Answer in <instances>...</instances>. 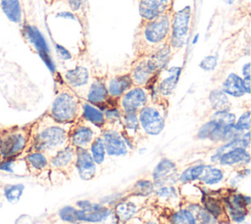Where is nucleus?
Masks as SVG:
<instances>
[{
  "label": "nucleus",
  "instance_id": "nucleus-1",
  "mask_svg": "<svg viewBox=\"0 0 251 224\" xmlns=\"http://www.w3.org/2000/svg\"><path fill=\"white\" fill-rule=\"evenodd\" d=\"M174 11L172 10L153 20H140L132 41L134 58L149 56L169 43Z\"/></svg>",
  "mask_w": 251,
  "mask_h": 224
},
{
  "label": "nucleus",
  "instance_id": "nucleus-2",
  "mask_svg": "<svg viewBox=\"0 0 251 224\" xmlns=\"http://www.w3.org/2000/svg\"><path fill=\"white\" fill-rule=\"evenodd\" d=\"M72 124H60L49 115L43 117L29 134L31 147L41 152L57 151L69 143V131Z\"/></svg>",
  "mask_w": 251,
  "mask_h": 224
},
{
  "label": "nucleus",
  "instance_id": "nucleus-3",
  "mask_svg": "<svg viewBox=\"0 0 251 224\" xmlns=\"http://www.w3.org/2000/svg\"><path fill=\"white\" fill-rule=\"evenodd\" d=\"M167 109L166 98L162 97L150 100L142 107L137 112L140 133L151 137L160 135L166 125Z\"/></svg>",
  "mask_w": 251,
  "mask_h": 224
},
{
  "label": "nucleus",
  "instance_id": "nucleus-4",
  "mask_svg": "<svg viewBox=\"0 0 251 224\" xmlns=\"http://www.w3.org/2000/svg\"><path fill=\"white\" fill-rule=\"evenodd\" d=\"M81 113V101L70 88L61 90L55 96L48 115L57 123L73 124Z\"/></svg>",
  "mask_w": 251,
  "mask_h": 224
},
{
  "label": "nucleus",
  "instance_id": "nucleus-5",
  "mask_svg": "<svg viewBox=\"0 0 251 224\" xmlns=\"http://www.w3.org/2000/svg\"><path fill=\"white\" fill-rule=\"evenodd\" d=\"M191 20L192 11L190 6H185L181 10L174 11L168 43L174 55L185 46L189 36Z\"/></svg>",
  "mask_w": 251,
  "mask_h": 224
},
{
  "label": "nucleus",
  "instance_id": "nucleus-6",
  "mask_svg": "<svg viewBox=\"0 0 251 224\" xmlns=\"http://www.w3.org/2000/svg\"><path fill=\"white\" fill-rule=\"evenodd\" d=\"M29 132L24 128H12L1 131L0 159L16 158L26 147Z\"/></svg>",
  "mask_w": 251,
  "mask_h": 224
},
{
  "label": "nucleus",
  "instance_id": "nucleus-7",
  "mask_svg": "<svg viewBox=\"0 0 251 224\" xmlns=\"http://www.w3.org/2000/svg\"><path fill=\"white\" fill-rule=\"evenodd\" d=\"M128 74L133 85L148 87L155 83L161 72L149 55L135 57L130 64Z\"/></svg>",
  "mask_w": 251,
  "mask_h": 224
},
{
  "label": "nucleus",
  "instance_id": "nucleus-8",
  "mask_svg": "<svg viewBox=\"0 0 251 224\" xmlns=\"http://www.w3.org/2000/svg\"><path fill=\"white\" fill-rule=\"evenodd\" d=\"M101 129L78 118L71 125L69 131V143L75 148H87L93 140L101 135Z\"/></svg>",
  "mask_w": 251,
  "mask_h": 224
},
{
  "label": "nucleus",
  "instance_id": "nucleus-9",
  "mask_svg": "<svg viewBox=\"0 0 251 224\" xmlns=\"http://www.w3.org/2000/svg\"><path fill=\"white\" fill-rule=\"evenodd\" d=\"M150 100L151 90L149 87L132 85L117 100V107L122 113L138 112Z\"/></svg>",
  "mask_w": 251,
  "mask_h": 224
},
{
  "label": "nucleus",
  "instance_id": "nucleus-10",
  "mask_svg": "<svg viewBox=\"0 0 251 224\" xmlns=\"http://www.w3.org/2000/svg\"><path fill=\"white\" fill-rule=\"evenodd\" d=\"M152 182L155 188L177 183L178 171L175 161L166 157L162 158L152 171Z\"/></svg>",
  "mask_w": 251,
  "mask_h": 224
},
{
  "label": "nucleus",
  "instance_id": "nucleus-11",
  "mask_svg": "<svg viewBox=\"0 0 251 224\" xmlns=\"http://www.w3.org/2000/svg\"><path fill=\"white\" fill-rule=\"evenodd\" d=\"M101 138L104 142L106 154L112 157L126 156L128 153V147L120 132L115 128H104L101 131Z\"/></svg>",
  "mask_w": 251,
  "mask_h": 224
},
{
  "label": "nucleus",
  "instance_id": "nucleus-12",
  "mask_svg": "<svg viewBox=\"0 0 251 224\" xmlns=\"http://www.w3.org/2000/svg\"><path fill=\"white\" fill-rule=\"evenodd\" d=\"M223 205L226 216L234 223L244 222L249 213V207L244 202V195L240 193H232L225 196Z\"/></svg>",
  "mask_w": 251,
  "mask_h": 224
},
{
  "label": "nucleus",
  "instance_id": "nucleus-13",
  "mask_svg": "<svg viewBox=\"0 0 251 224\" xmlns=\"http://www.w3.org/2000/svg\"><path fill=\"white\" fill-rule=\"evenodd\" d=\"M140 20L156 19L174 10L175 0H137Z\"/></svg>",
  "mask_w": 251,
  "mask_h": 224
},
{
  "label": "nucleus",
  "instance_id": "nucleus-14",
  "mask_svg": "<svg viewBox=\"0 0 251 224\" xmlns=\"http://www.w3.org/2000/svg\"><path fill=\"white\" fill-rule=\"evenodd\" d=\"M85 101L99 107L101 110L109 107L108 103L111 99L107 91L105 78L95 77L91 79L85 92Z\"/></svg>",
  "mask_w": 251,
  "mask_h": 224
},
{
  "label": "nucleus",
  "instance_id": "nucleus-15",
  "mask_svg": "<svg viewBox=\"0 0 251 224\" xmlns=\"http://www.w3.org/2000/svg\"><path fill=\"white\" fill-rule=\"evenodd\" d=\"M91 79L90 72L84 65H77L63 73V80L72 90L87 89Z\"/></svg>",
  "mask_w": 251,
  "mask_h": 224
},
{
  "label": "nucleus",
  "instance_id": "nucleus-16",
  "mask_svg": "<svg viewBox=\"0 0 251 224\" xmlns=\"http://www.w3.org/2000/svg\"><path fill=\"white\" fill-rule=\"evenodd\" d=\"M75 166L78 177L83 181H89L95 177L96 166L87 148H75Z\"/></svg>",
  "mask_w": 251,
  "mask_h": 224
},
{
  "label": "nucleus",
  "instance_id": "nucleus-17",
  "mask_svg": "<svg viewBox=\"0 0 251 224\" xmlns=\"http://www.w3.org/2000/svg\"><path fill=\"white\" fill-rule=\"evenodd\" d=\"M112 214L111 208L100 203L93 202L84 209H78L76 212V217L78 222L86 223H102L105 222Z\"/></svg>",
  "mask_w": 251,
  "mask_h": 224
},
{
  "label": "nucleus",
  "instance_id": "nucleus-18",
  "mask_svg": "<svg viewBox=\"0 0 251 224\" xmlns=\"http://www.w3.org/2000/svg\"><path fill=\"white\" fill-rule=\"evenodd\" d=\"M105 83L110 99L115 100L116 102L126 90H128L133 85L128 72L105 78Z\"/></svg>",
  "mask_w": 251,
  "mask_h": 224
},
{
  "label": "nucleus",
  "instance_id": "nucleus-19",
  "mask_svg": "<svg viewBox=\"0 0 251 224\" xmlns=\"http://www.w3.org/2000/svg\"><path fill=\"white\" fill-rule=\"evenodd\" d=\"M218 163L222 166H246L250 163L249 150L243 147H235L220 153Z\"/></svg>",
  "mask_w": 251,
  "mask_h": 224
},
{
  "label": "nucleus",
  "instance_id": "nucleus-20",
  "mask_svg": "<svg viewBox=\"0 0 251 224\" xmlns=\"http://www.w3.org/2000/svg\"><path fill=\"white\" fill-rule=\"evenodd\" d=\"M221 89L227 96H231L234 98H240L246 94V91L243 86L242 77L233 72L226 75V77L222 83Z\"/></svg>",
  "mask_w": 251,
  "mask_h": 224
},
{
  "label": "nucleus",
  "instance_id": "nucleus-21",
  "mask_svg": "<svg viewBox=\"0 0 251 224\" xmlns=\"http://www.w3.org/2000/svg\"><path fill=\"white\" fill-rule=\"evenodd\" d=\"M80 118L101 130L105 128L106 121L103 110L87 101L81 102Z\"/></svg>",
  "mask_w": 251,
  "mask_h": 224
},
{
  "label": "nucleus",
  "instance_id": "nucleus-22",
  "mask_svg": "<svg viewBox=\"0 0 251 224\" xmlns=\"http://www.w3.org/2000/svg\"><path fill=\"white\" fill-rule=\"evenodd\" d=\"M75 158V148L68 143L58 149L50 159V164L57 169H64L74 163Z\"/></svg>",
  "mask_w": 251,
  "mask_h": 224
},
{
  "label": "nucleus",
  "instance_id": "nucleus-23",
  "mask_svg": "<svg viewBox=\"0 0 251 224\" xmlns=\"http://www.w3.org/2000/svg\"><path fill=\"white\" fill-rule=\"evenodd\" d=\"M120 132L123 136L134 140L135 137L140 133L137 112L122 113Z\"/></svg>",
  "mask_w": 251,
  "mask_h": 224
},
{
  "label": "nucleus",
  "instance_id": "nucleus-24",
  "mask_svg": "<svg viewBox=\"0 0 251 224\" xmlns=\"http://www.w3.org/2000/svg\"><path fill=\"white\" fill-rule=\"evenodd\" d=\"M208 100L213 111H224L230 110L231 102L229 97L221 89L214 88L209 92Z\"/></svg>",
  "mask_w": 251,
  "mask_h": 224
},
{
  "label": "nucleus",
  "instance_id": "nucleus-25",
  "mask_svg": "<svg viewBox=\"0 0 251 224\" xmlns=\"http://www.w3.org/2000/svg\"><path fill=\"white\" fill-rule=\"evenodd\" d=\"M0 7L10 21L20 24L23 19V11L20 0H0Z\"/></svg>",
  "mask_w": 251,
  "mask_h": 224
},
{
  "label": "nucleus",
  "instance_id": "nucleus-26",
  "mask_svg": "<svg viewBox=\"0 0 251 224\" xmlns=\"http://www.w3.org/2000/svg\"><path fill=\"white\" fill-rule=\"evenodd\" d=\"M138 210V206L132 200H121L115 204V214L122 222H127L134 217Z\"/></svg>",
  "mask_w": 251,
  "mask_h": 224
},
{
  "label": "nucleus",
  "instance_id": "nucleus-27",
  "mask_svg": "<svg viewBox=\"0 0 251 224\" xmlns=\"http://www.w3.org/2000/svg\"><path fill=\"white\" fill-rule=\"evenodd\" d=\"M224 178L225 175L222 169L212 165H205V168L199 180L205 186H216L222 183Z\"/></svg>",
  "mask_w": 251,
  "mask_h": 224
},
{
  "label": "nucleus",
  "instance_id": "nucleus-28",
  "mask_svg": "<svg viewBox=\"0 0 251 224\" xmlns=\"http://www.w3.org/2000/svg\"><path fill=\"white\" fill-rule=\"evenodd\" d=\"M205 165L206 164L199 162L186 167L180 172V174H178V182H180L181 184H189L199 180L205 168Z\"/></svg>",
  "mask_w": 251,
  "mask_h": 224
},
{
  "label": "nucleus",
  "instance_id": "nucleus-29",
  "mask_svg": "<svg viewBox=\"0 0 251 224\" xmlns=\"http://www.w3.org/2000/svg\"><path fill=\"white\" fill-rule=\"evenodd\" d=\"M25 162L30 170L41 171L47 167L49 160L44 152L33 150L25 156Z\"/></svg>",
  "mask_w": 251,
  "mask_h": 224
},
{
  "label": "nucleus",
  "instance_id": "nucleus-30",
  "mask_svg": "<svg viewBox=\"0 0 251 224\" xmlns=\"http://www.w3.org/2000/svg\"><path fill=\"white\" fill-rule=\"evenodd\" d=\"M169 222L170 224H197L194 213L187 207L174 211L169 218Z\"/></svg>",
  "mask_w": 251,
  "mask_h": 224
},
{
  "label": "nucleus",
  "instance_id": "nucleus-31",
  "mask_svg": "<svg viewBox=\"0 0 251 224\" xmlns=\"http://www.w3.org/2000/svg\"><path fill=\"white\" fill-rule=\"evenodd\" d=\"M202 206L208 211L210 212L213 216H215L218 220L223 216V215H226L224 205L223 203L218 199L215 198L211 196H206L202 198Z\"/></svg>",
  "mask_w": 251,
  "mask_h": 224
},
{
  "label": "nucleus",
  "instance_id": "nucleus-32",
  "mask_svg": "<svg viewBox=\"0 0 251 224\" xmlns=\"http://www.w3.org/2000/svg\"><path fill=\"white\" fill-rule=\"evenodd\" d=\"M88 151L90 152L94 162L97 165H100L104 162L107 154H106V149H105L104 142L101 136H98L93 140V141L88 147Z\"/></svg>",
  "mask_w": 251,
  "mask_h": 224
},
{
  "label": "nucleus",
  "instance_id": "nucleus-33",
  "mask_svg": "<svg viewBox=\"0 0 251 224\" xmlns=\"http://www.w3.org/2000/svg\"><path fill=\"white\" fill-rule=\"evenodd\" d=\"M24 190L25 186L23 184H9L4 187L3 194L10 203H16L23 196Z\"/></svg>",
  "mask_w": 251,
  "mask_h": 224
},
{
  "label": "nucleus",
  "instance_id": "nucleus-34",
  "mask_svg": "<svg viewBox=\"0 0 251 224\" xmlns=\"http://www.w3.org/2000/svg\"><path fill=\"white\" fill-rule=\"evenodd\" d=\"M155 191V186L152 181L147 179H140L136 181L132 187V194L138 196H151Z\"/></svg>",
  "mask_w": 251,
  "mask_h": 224
},
{
  "label": "nucleus",
  "instance_id": "nucleus-35",
  "mask_svg": "<svg viewBox=\"0 0 251 224\" xmlns=\"http://www.w3.org/2000/svg\"><path fill=\"white\" fill-rule=\"evenodd\" d=\"M154 194L158 198L168 202L176 200L178 198L177 191L174 185H165L162 187L155 188Z\"/></svg>",
  "mask_w": 251,
  "mask_h": 224
},
{
  "label": "nucleus",
  "instance_id": "nucleus-36",
  "mask_svg": "<svg viewBox=\"0 0 251 224\" xmlns=\"http://www.w3.org/2000/svg\"><path fill=\"white\" fill-rule=\"evenodd\" d=\"M76 212L77 208H75L73 205H65L61 207L58 211L59 218L66 223H71V224H77L79 223L76 217Z\"/></svg>",
  "mask_w": 251,
  "mask_h": 224
},
{
  "label": "nucleus",
  "instance_id": "nucleus-37",
  "mask_svg": "<svg viewBox=\"0 0 251 224\" xmlns=\"http://www.w3.org/2000/svg\"><path fill=\"white\" fill-rule=\"evenodd\" d=\"M234 129L238 133H245L250 130V110H245L238 118H236L234 123Z\"/></svg>",
  "mask_w": 251,
  "mask_h": 224
},
{
  "label": "nucleus",
  "instance_id": "nucleus-38",
  "mask_svg": "<svg viewBox=\"0 0 251 224\" xmlns=\"http://www.w3.org/2000/svg\"><path fill=\"white\" fill-rule=\"evenodd\" d=\"M71 11L81 21L84 14L85 0H66Z\"/></svg>",
  "mask_w": 251,
  "mask_h": 224
},
{
  "label": "nucleus",
  "instance_id": "nucleus-39",
  "mask_svg": "<svg viewBox=\"0 0 251 224\" xmlns=\"http://www.w3.org/2000/svg\"><path fill=\"white\" fill-rule=\"evenodd\" d=\"M249 175H250V169L248 167H245L242 170L237 171L236 173H234L233 176L230 177L228 181L229 186L232 188H235L242 180H244L246 177H249Z\"/></svg>",
  "mask_w": 251,
  "mask_h": 224
},
{
  "label": "nucleus",
  "instance_id": "nucleus-40",
  "mask_svg": "<svg viewBox=\"0 0 251 224\" xmlns=\"http://www.w3.org/2000/svg\"><path fill=\"white\" fill-rule=\"evenodd\" d=\"M123 198H124V195L123 194H121V193H114V194H111V195L106 196L105 197L101 198L100 203H102L104 205H106V204L115 205L119 201H121Z\"/></svg>",
  "mask_w": 251,
  "mask_h": 224
},
{
  "label": "nucleus",
  "instance_id": "nucleus-41",
  "mask_svg": "<svg viewBox=\"0 0 251 224\" xmlns=\"http://www.w3.org/2000/svg\"><path fill=\"white\" fill-rule=\"evenodd\" d=\"M217 65V59L215 56H207L200 62V67L205 71H212Z\"/></svg>",
  "mask_w": 251,
  "mask_h": 224
},
{
  "label": "nucleus",
  "instance_id": "nucleus-42",
  "mask_svg": "<svg viewBox=\"0 0 251 224\" xmlns=\"http://www.w3.org/2000/svg\"><path fill=\"white\" fill-rule=\"evenodd\" d=\"M16 163V158L0 159V170L6 172H14V166Z\"/></svg>",
  "mask_w": 251,
  "mask_h": 224
},
{
  "label": "nucleus",
  "instance_id": "nucleus-43",
  "mask_svg": "<svg viewBox=\"0 0 251 224\" xmlns=\"http://www.w3.org/2000/svg\"><path fill=\"white\" fill-rule=\"evenodd\" d=\"M242 78H245V77H250V63L249 62H246L243 66H242Z\"/></svg>",
  "mask_w": 251,
  "mask_h": 224
},
{
  "label": "nucleus",
  "instance_id": "nucleus-44",
  "mask_svg": "<svg viewBox=\"0 0 251 224\" xmlns=\"http://www.w3.org/2000/svg\"><path fill=\"white\" fill-rule=\"evenodd\" d=\"M243 80V86L246 91V94H250V77L242 78Z\"/></svg>",
  "mask_w": 251,
  "mask_h": 224
},
{
  "label": "nucleus",
  "instance_id": "nucleus-45",
  "mask_svg": "<svg viewBox=\"0 0 251 224\" xmlns=\"http://www.w3.org/2000/svg\"><path fill=\"white\" fill-rule=\"evenodd\" d=\"M142 224H158V223L156 221H153V220H148V221H146V222H144Z\"/></svg>",
  "mask_w": 251,
  "mask_h": 224
},
{
  "label": "nucleus",
  "instance_id": "nucleus-46",
  "mask_svg": "<svg viewBox=\"0 0 251 224\" xmlns=\"http://www.w3.org/2000/svg\"><path fill=\"white\" fill-rule=\"evenodd\" d=\"M1 206H2V203H1V202H0V208H1Z\"/></svg>",
  "mask_w": 251,
  "mask_h": 224
},
{
  "label": "nucleus",
  "instance_id": "nucleus-47",
  "mask_svg": "<svg viewBox=\"0 0 251 224\" xmlns=\"http://www.w3.org/2000/svg\"><path fill=\"white\" fill-rule=\"evenodd\" d=\"M0 135H1V131H0Z\"/></svg>",
  "mask_w": 251,
  "mask_h": 224
}]
</instances>
